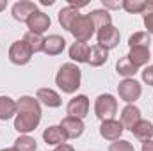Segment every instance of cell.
<instances>
[{"label":"cell","mask_w":153,"mask_h":151,"mask_svg":"<svg viewBox=\"0 0 153 151\" xmlns=\"http://www.w3.org/2000/svg\"><path fill=\"white\" fill-rule=\"evenodd\" d=\"M96 39H98V44L103 46L105 50H114L116 46L119 44L121 34H119V30L116 29L114 25H107L103 29H98Z\"/></svg>","instance_id":"cell-7"},{"label":"cell","mask_w":153,"mask_h":151,"mask_svg":"<svg viewBox=\"0 0 153 151\" xmlns=\"http://www.w3.org/2000/svg\"><path fill=\"white\" fill-rule=\"evenodd\" d=\"M109 151H135V150H134L132 142L119 139V141H114V142H111V146H109Z\"/></svg>","instance_id":"cell-30"},{"label":"cell","mask_w":153,"mask_h":151,"mask_svg":"<svg viewBox=\"0 0 153 151\" xmlns=\"http://www.w3.org/2000/svg\"><path fill=\"white\" fill-rule=\"evenodd\" d=\"M41 4H43V5H52L53 0H41Z\"/></svg>","instance_id":"cell-36"},{"label":"cell","mask_w":153,"mask_h":151,"mask_svg":"<svg viewBox=\"0 0 153 151\" xmlns=\"http://www.w3.org/2000/svg\"><path fill=\"white\" fill-rule=\"evenodd\" d=\"M143 21H144V27L148 29L146 32L152 36V32H153V0L152 2H146V9L143 13Z\"/></svg>","instance_id":"cell-29"},{"label":"cell","mask_w":153,"mask_h":151,"mask_svg":"<svg viewBox=\"0 0 153 151\" xmlns=\"http://www.w3.org/2000/svg\"><path fill=\"white\" fill-rule=\"evenodd\" d=\"M143 82L148 84V85H153V64L146 66L143 70Z\"/></svg>","instance_id":"cell-31"},{"label":"cell","mask_w":153,"mask_h":151,"mask_svg":"<svg viewBox=\"0 0 153 151\" xmlns=\"http://www.w3.org/2000/svg\"><path fill=\"white\" fill-rule=\"evenodd\" d=\"M117 94L123 101H126L128 105H134V101H137L141 98L143 87L135 78H125L117 85Z\"/></svg>","instance_id":"cell-5"},{"label":"cell","mask_w":153,"mask_h":151,"mask_svg":"<svg viewBox=\"0 0 153 151\" xmlns=\"http://www.w3.org/2000/svg\"><path fill=\"white\" fill-rule=\"evenodd\" d=\"M14 150L18 151H36L38 150V142L36 139H32L30 135H20L16 141H14Z\"/></svg>","instance_id":"cell-26"},{"label":"cell","mask_w":153,"mask_h":151,"mask_svg":"<svg viewBox=\"0 0 153 151\" xmlns=\"http://www.w3.org/2000/svg\"><path fill=\"white\" fill-rule=\"evenodd\" d=\"M23 41L29 44V48L32 50V53H39L43 52V44H45V38L39 36V34H32V32H27L23 36Z\"/></svg>","instance_id":"cell-27"},{"label":"cell","mask_w":153,"mask_h":151,"mask_svg":"<svg viewBox=\"0 0 153 151\" xmlns=\"http://www.w3.org/2000/svg\"><path fill=\"white\" fill-rule=\"evenodd\" d=\"M126 57H128V59L132 61V64L139 70V68H143V66H146V64L150 62L152 53H150V48H132Z\"/></svg>","instance_id":"cell-18"},{"label":"cell","mask_w":153,"mask_h":151,"mask_svg":"<svg viewBox=\"0 0 153 151\" xmlns=\"http://www.w3.org/2000/svg\"><path fill=\"white\" fill-rule=\"evenodd\" d=\"M94 30H96V27H94V23H93L89 14H80L73 21L71 29H70V32L73 34L75 41H78V43H87L93 38Z\"/></svg>","instance_id":"cell-3"},{"label":"cell","mask_w":153,"mask_h":151,"mask_svg":"<svg viewBox=\"0 0 153 151\" xmlns=\"http://www.w3.org/2000/svg\"><path fill=\"white\" fill-rule=\"evenodd\" d=\"M66 112L70 117H76V119H82L89 114V98L85 94H76L73 96L70 101H68V107H66Z\"/></svg>","instance_id":"cell-8"},{"label":"cell","mask_w":153,"mask_h":151,"mask_svg":"<svg viewBox=\"0 0 153 151\" xmlns=\"http://www.w3.org/2000/svg\"><path fill=\"white\" fill-rule=\"evenodd\" d=\"M82 82V71L80 68L73 62H66L59 68L57 75H55V84L57 87L64 93V94H73L78 91Z\"/></svg>","instance_id":"cell-2"},{"label":"cell","mask_w":153,"mask_h":151,"mask_svg":"<svg viewBox=\"0 0 153 151\" xmlns=\"http://www.w3.org/2000/svg\"><path fill=\"white\" fill-rule=\"evenodd\" d=\"M117 112V100L112 94H100L94 101V114L100 121H107V119H114Z\"/></svg>","instance_id":"cell-4"},{"label":"cell","mask_w":153,"mask_h":151,"mask_svg":"<svg viewBox=\"0 0 153 151\" xmlns=\"http://www.w3.org/2000/svg\"><path fill=\"white\" fill-rule=\"evenodd\" d=\"M152 43V36L148 32H135L128 38V46L132 48H150Z\"/></svg>","instance_id":"cell-25"},{"label":"cell","mask_w":153,"mask_h":151,"mask_svg":"<svg viewBox=\"0 0 153 151\" xmlns=\"http://www.w3.org/2000/svg\"><path fill=\"white\" fill-rule=\"evenodd\" d=\"M7 7V0H0V13Z\"/></svg>","instance_id":"cell-35"},{"label":"cell","mask_w":153,"mask_h":151,"mask_svg":"<svg viewBox=\"0 0 153 151\" xmlns=\"http://www.w3.org/2000/svg\"><path fill=\"white\" fill-rule=\"evenodd\" d=\"M121 7L128 13V14H139L144 13L146 9V0H123Z\"/></svg>","instance_id":"cell-28"},{"label":"cell","mask_w":153,"mask_h":151,"mask_svg":"<svg viewBox=\"0 0 153 151\" xmlns=\"http://www.w3.org/2000/svg\"><path fill=\"white\" fill-rule=\"evenodd\" d=\"M143 151H153V141L143 142Z\"/></svg>","instance_id":"cell-34"},{"label":"cell","mask_w":153,"mask_h":151,"mask_svg":"<svg viewBox=\"0 0 153 151\" xmlns=\"http://www.w3.org/2000/svg\"><path fill=\"white\" fill-rule=\"evenodd\" d=\"M78 16H80L78 9L71 7V5H66V7H62V9L59 11V23H61V27H62V29L70 30V29H71V25H73V21H75Z\"/></svg>","instance_id":"cell-20"},{"label":"cell","mask_w":153,"mask_h":151,"mask_svg":"<svg viewBox=\"0 0 153 151\" xmlns=\"http://www.w3.org/2000/svg\"><path fill=\"white\" fill-rule=\"evenodd\" d=\"M109 61V50H105L103 46H100L98 43L93 44L89 48V57H87V64L93 68H100Z\"/></svg>","instance_id":"cell-16"},{"label":"cell","mask_w":153,"mask_h":151,"mask_svg":"<svg viewBox=\"0 0 153 151\" xmlns=\"http://www.w3.org/2000/svg\"><path fill=\"white\" fill-rule=\"evenodd\" d=\"M36 11H38V5L34 2H30V0H20V2H16L13 5V18L16 21H25L27 23V20L30 18V14L36 13Z\"/></svg>","instance_id":"cell-12"},{"label":"cell","mask_w":153,"mask_h":151,"mask_svg":"<svg viewBox=\"0 0 153 151\" xmlns=\"http://www.w3.org/2000/svg\"><path fill=\"white\" fill-rule=\"evenodd\" d=\"M32 59V50L29 48V44L23 39H18L11 44L9 48V61L16 66H25L29 64Z\"/></svg>","instance_id":"cell-6"},{"label":"cell","mask_w":153,"mask_h":151,"mask_svg":"<svg viewBox=\"0 0 153 151\" xmlns=\"http://www.w3.org/2000/svg\"><path fill=\"white\" fill-rule=\"evenodd\" d=\"M139 121H141V110H139V107H135V105H126V107L121 110V124H123L125 130H130V132H132V128H134Z\"/></svg>","instance_id":"cell-15"},{"label":"cell","mask_w":153,"mask_h":151,"mask_svg":"<svg viewBox=\"0 0 153 151\" xmlns=\"http://www.w3.org/2000/svg\"><path fill=\"white\" fill-rule=\"evenodd\" d=\"M66 48V39L59 34H52L48 38H45V44H43V53L53 57V55H59L62 53Z\"/></svg>","instance_id":"cell-14"},{"label":"cell","mask_w":153,"mask_h":151,"mask_svg":"<svg viewBox=\"0 0 153 151\" xmlns=\"http://www.w3.org/2000/svg\"><path fill=\"white\" fill-rule=\"evenodd\" d=\"M152 36H153V32H152Z\"/></svg>","instance_id":"cell-38"},{"label":"cell","mask_w":153,"mask_h":151,"mask_svg":"<svg viewBox=\"0 0 153 151\" xmlns=\"http://www.w3.org/2000/svg\"><path fill=\"white\" fill-rule=\"evenodd\" d=\"M53 151H75V150H73V146H71V144H66V142H64V144L55 146V150H53Z\"/></svg>","instance_id":"cell-33"},{"label":"cell","mask_w":153,"mask_h":151,"mask_svg":"<svg viewBox=\"0 0 153 151\" xmlns=\"http://www.w3.org/2000/svg\"><path fill=\"white\" fill-rule=\"evenodd\" d=\"M50 25H52V20H50V16L48 14H45L43 11H36V13H32L30 14V18L27 20V29H29V32H32V34H45L48 29H50Z\"/></svg>","instance_id":"cell-9"},{"label":"cell","mask_w":153,"mask_h":151,"mask_svg":"<svg viewBox=\"0 0 153 151\" xmlns=\"http://www.w3.org/2000/svg\"><path fill=\"white\" fill-rule=\"evenodd\" d=\"M116 71H117V75L125 76V78H132V76L137 73V68L132 64V61L125 55V57H121L117 62H116Z\"/></svg>","instance_id":"cell-24"},{"label":"cell","mask_w":153,"mask_h":151,"mask_svg":"<svg viewBox=\"0 0 153 151\" xmlns=\"http://www.w3.org/2000/svg\"><path fill=\"white\" fill-rule=\"evenodd\" d=\"M125 128L121 124V121L117 119H107V121H102V126H100V135L105 139V141H119L121 135H123Z\"/></svg>","instance_id":"cell-10"},{"label":"cell","mask_w":153,"mask_h":151,"mask_svg":"<svg viewBox=\"0 0 153 151\" xmlns=\"http://www.w3.org/2000/svg\"><path fill=\"white\" fill-rule=\"evenodd\" d=\"M89 44L87 43H78L75 41L71 46H70V59L75 61V62H87V57H89Z\"/></svg>","instance_id":"cell-22"},{"label":"cell","mask_w":153,"mask_h":151,"mask_svg":"<svg viewBox=\"0 0 153 151\" xmlns=\"http://www.w3.org/2000/svg\"><path fill=\"white\" fill-rule=\"evenodd\" d=\"M0 151H18V150H14V148H5V150H0Z\"/></svg>","instance_id":"cell-37"},{"label":"cell","mask_w":153,"mask_h":151,"mask_svg":"<svg viewBox=\"0 0 153 151\" xmlns=\"http://www.w3.org/2000/svg\"><path fill=\"white\" fill-rule=\"evenodd\" d=\"M102 2H103L105 9H119L121 7V2H109V0H102Z\"/></svg>","instance_id":"cell-32"},{"label":"cell","mask_w":153,"mask_h":151,"mask_svg":"<svg viewBox=\"0 0 153 151\" xmlns=\"http://www.w3.org/2000/svg\"><path fill=\"white\" fill-rule=\"evenodd\" d=\"M18 110L14 115V130L18 133L29 135L39 126L41 121V105L32 96H22L18 101Z\"/></svg>","instance_id":"cell-1"},{"label":"cell","mask_w":153,"mask_h":151,"mask_svg":"<svg viewBox=\"0 0 153 151\" xmlns=\"http://www.w3.org/2000/svg\"><path fill=\"white\" fill-rule=\"evenodd\" d=\"M89 16H91L96 29H103L107 25H112V16L107 9H94V11L89 13Z\"/></svg>","instance_id":"cell-23"},{"label":"cell","mask_w":153,"mask_h":151,"mask_svg":"<svg viewBox=\"0 0 153 151\" xmlns=\"http://www.w3.org/2000/svg\"><path fill=\"white\" fill-rule=\"evenodd\" d=\"M59 126L62 128V132H64L66 139H78V137L84 133V128H85V124H84V121H82V119L70 117V115H66V117L61 121V124H59Z\"/></svg>","instance_id":"cell-11"},{"label":"cell","mask_w":153,"mask_h":151,"mask_svg":"<svg viewBox=\"0 0 153 151\" xmlns=\"http://www.w3.org/2000/svg\"><path fill=\"white\" fill-rule=\"evenodd\" d=\"M18 105L11 96H0V121H7L16 115Z\"/></svg>","instance_id":"cell-21"},{"label":"cell","mask_w":153,"mask_h":151,"mask_svg":"<svg viewBox=\"0 0 153 151\" xmlns=\"http://www.w3.org/2000/svg\"><path fill=\"white\" fill-rule=\"evenodd\" d=\"M132 133L135 139H139L141 142H146V141H152L153 137V124L148 119H141L134 128H132Z\"/></svg>","instance_id":"cell-19"},{"label":"cell","mask_w":153,"mask_h":151,"mask_svg":"<svg viewBox=\"0 0 153 151\" xmlns=\"http://www.w3.org/2000/svg\"><path fill=\"white\" fill-rule=\"evenodd\" d=\"M36 100H38L39 103L46 105L48 109H57V107L62 105L61 94L55 93L53 89H48V87H41V89H38V93H36Z\"/></svg>","instance_id":"cell-13"},{"label":"cell","mask_w":153,"mask_h":151,"mask_svg":"<svg viewBox=\"0 0 153 151\" xmlns=\"http://www.w3.org/2000/svg\"><path fill=\"white\" fill-rule=\"evenodd\" d=\"M43 139H45V142L50 144V146H59V144H64V142L68 141L66 135H64V132H62V128H61L59 124H53V126L45 128Z\"/></svg>","instance_id":"cell-17"}]
</instances>
